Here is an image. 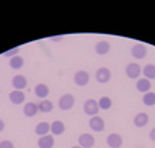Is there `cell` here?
<instances>
[{"mask_svg": "<svg viewBox=\"0 0 155 148\" xmlns=\"http://www.w3.org/2000/svg\"><path fill=\"white\" fill-rule=\"evenodd\" d=\"M50 132V124L48 122H40V123L36 126V135L38 136H45Z\"/></svg>", "mask_w": 155, "mask_h": 148, "instance_id": "d6986e66", "label": "cell"}, {"mask_svg": "<svg viewBox=\"0 0 155 148\" xmlns=\"http://www.w3.org/2000/svg\"><path fill=\"white\" fill-rule=\"evenodd\" d=\"M18 52H19V48H13V49L5 52V56H15V55H19Z\"/></svg>", "mask_w": 155, "mask_h": 148, "instance_id": "484cf974", "label": "cell"}, {"mask_svg": "<svg viewBox=\"0 0 155 148\" xmlns=\"http://www.w3.org/2000/svg\"><path fill=\"white\" fill-rule=\"evenodd\" d=\"M109 49H111V45L108 42H105V40L96 43V46H95V50L97 55H107L108 52H109Z\"/></svg>", "mask_w": 155, "mask_h": 148, "instance_id": "e0dca14e", "label": "cell"}, {"mask_svg": "<svg viewBox=\"0 0 155 148\" xmlns=\"http://www.w3.org/2000/svg\"><path fill=\"white\" fill-rule=\"evenodd\" d=\"M62 37H52V40H55V42H58V40H61Z\"/></svg>", "mask_w": 155, "mask_h": 148, "instance_id": "f1b7e54d", "label": "cell"}, {"mask_svg": "<svg viewBox=\"0 0 155 148\" xmlns=\"http://www.w3.org/2000/svg\"><path fill=\"white\" fill-rule=\"evenodd\" d=\"M0 148H15V147H13V142H12V141H8V139H5V141H2V142H0Z\"/></svg>", "mask_w": 155, "mask_h": 148, "instance_id": "d4e9b609", "label": "cell"}, {"mask_svg": "<svg viewBox=\"0 0 155 148\" xmlns=\"http://www.w3.org/2000/svg\"><path fill=\"white\" fill-rule=\"evenodd\" d=\"M149 122V116L146 114V113H139L137 116H134V119H133V123L136 127H145L146 124Z\"/></svg>", "mask_w": 155, "mask_h": 148, "instance_id": "7c38bea8", "label": "cell"}, {"mask_svg": "<svg viewBox=\"0 0 155 148\" xmlns=\"http://www.w3.org/2000/svg\"><path fill=\"white\" fill-rule=\"evenodd\" d=\"M89 126H90V129L95 130V132H102V130H105V122H104V119L99 117V116L92 117L90 122H89Z\"/></svg>", "mask_w": 155, "mask_h": 148, "instance_id": "52a82bcc", "label": "cell"}, {"mask_svg": "<svg viewBox=\"0 0 155 148\" xmlns=\"http://www.w3.org/2000/svg\"><path fill=\"white\" fill-rule=\"evenodd\" d=\"M78 144L81 148H92L95 145V138L90 133H81L78 138Z\"/></svg>", "mask_w": 155, "mask_h": 148, "instance_id": "ba28073f", "label": "cell"}, {"mask_svg": "<svg viewBox=\"0 0 155 148\" xmlns=\"http://www.w3.org/2000/svg\"><path fill=\"white\" fill-rule=\"evenodd\" d=\"M140 73H142V67L139 64H136V62L127 64V67H126V76L129 79H137L140 76Z\"/></svg>", "mask_w": 155, "mask_h": 148, "instance_id": "7a4b0ae2", "label": "cell"}, {"mask_svg": "<svg viewBox=\"0 0 155 148\" xmlns=\"http://www.w3.org/2000/svg\"><path fill=\"white\" fill-rule=\"evenodd\" d=\"M24 116L27 117H34L37 113H38V104H34V102H28L24 105Z\"/></svg>", "mask_w": 155, "mask_h": 148, "instance_id": "9a60e30c", "label": "cell"}, {"mask_svg": "<svg viewBox=\"0 0 155 148\" xmlns=\"http://www.w3.org/2000/svg\"><path fill=\"white\" fill-rule=\"evenodd\" d=\"M136 89L139 92H143V93L149 92V89H151V80H148V79H139L137 83H136Z\"/></svg>", "mask_w": 155, "mask_h": 148, "instance_id": "ac0fdd59", "label": "cell"}, {"mask_svg": "<svg viewBox=\"0 0 155 148\" xmlns=\"http://www.w3.org/2000/svg\"><path fill=\"white\" fill-rule=\"evenodd\" d=\"M107 144L109 148H120L123 145V138L118 133H111L107 138Z\"/></svg>", "mask_w": 155, "mask_h": 148, "instance_id": "9c48e42d", "label": "cell"}, {"mask_svg": "<svg viewBox=\"0 0 155 148\" xmlns=\"http://www.w3.org/2000/svg\"><path fill=\"white\" fill-rule=\"evenodd\" d=\"M83 110L87 116H93L95 117V116H97V111H99V104H97V101H95V99H87L84 102Z\"/></svg>", "mask_w": 155, "mask_h": 148, "instance_id": "3957f363", "label": "cell"}, {"mask_svg": "<svg viewBox=\"0 0 155 148\" xmlns=\"http://www.w3.org/2000/svg\"><path fill=\"white\" fill-rule=\"evenodd\" d=\"M52 110H53V102H50L49 99H43L38 104V111L41 113H50Z\"/></svg>", "mask_w": 155, "mask_h": 148, "instance_id": "603a6c76", "label": "cell"}, {"mask_svg": "<svg viewBox=\"0 0 155 148\" xmlns=\"http://www.w3.org/2000/svg\"><path fill=\"white\" fill-rule=\"evenodd\" d=\"M71 148H81V147H78V145H75V147H71Z\"/></svg>", "mask_w": 155, "mask_h": 148, "instance_id": "f546056e", "label": "cell"}, {"mask_svg": "<svg viewBox=\"0 0 155 148\" xmlns=\"http://www.w3.org/2000/svg\"><path fill=\"white\" fill-rule=\"evenodd\" d=\"M97 104H99V110H109L112 107V99L109 96H102L97 101Z\"/></svg>", "mask_w": 155, "mask_h": 148, "instance_id": "7402d4cb", "label": "cell"}, {"mask_svg": "<svg viewBox=\"0 0 155 148\" xmlns=\"http://www.w3.org/2000/svg\"><path fill=\"white\" fill-rule=\"evenodd\" d=\"M142 73L145 74V79H148V80H154L155 79V65L154 64H146V65L143 67Z\"/></svg>", "mask_w": 155, "mask_h": 148, "instance_id": "ffe728a7", "label": "cell"}, {"mask_svg": "<svg viewBox=\"0 0 155 148\" xmlns=\"http://www.w3.org/2000/svg\"><path fill=\"white\" fill-rule=\"evenodd\" d=\"M50 132L53 133V136L62 135V133L65 132V124H64V122H61V120H55L53 123L50 124Z\"/></svg>", "mask_w": 155, "mask_h": 148, "instance_id": "4fadbf2b", "label": "cell"}, {"mask_svg": "<svg viewBox=\"0 0 155 148\" xmlns=\"http://www.w3.org/2000/svg\"><path fill=\"white\" fill-rule=\"evenodd\" d=\"M9 64H11V68H13V70H19V68L24 65V58L19 56V55H15V56L11 58Z\"/></svg>", "mask_w": 155, "mask_h": 148, "instance_id": "44dd1931", "label": "cell"}, {"mask_svg": "<svg viewBox=\"0 0 155 148\" xmlns=\"http://www.w3.org/2000/svg\"><path fill=\"white\" fill-rule=\"evenodd\" d=\"M9 99H11V102L15 104V105H19V104H22L25 101V93L24 92H21V90H13L9 93Z\"/></svg>", "mask_w": 155, "mask_h": 148, "instance_id": "5bb4252c", "label": "cell"}, {"mask_svg": "<svg viewBox=\"0 0 155 148\" xmlns=\"http://www.w3.org/2000/svg\"><path fill=\"white\" fill-rule=\"evenodd\" d=\"M149 139H152V141H155V127L149 132Z\"/></svg>", "mask_w": 155, "mask_h": 148, "instance_id": "4316f807", "label": "cell"}, {"mask_svg": "<svg viewBox=\"0 0 155 148\" xmlns=\"http://www.w3.org/2000/svg\"><path fill=\"white\" fill-rule=\"evenodd\" d=\"M143 104L151 107V105H155V93L154 92H146L143 95Z\"/></svg>", "mask_w": 155, "mask_h": 148, "instance_id": "cb8c5ba5", "label": "cell"}, {"mask_svg": "<svg viewBox=\"0 0 155 148\" xmlns=\"http://www.w3.org/2000/svg\"><path fill=\"white\" fill-rule=\"evenodd\" d=\"M34 93H36L38 98L41 99H46L49 95V87L48 85H45V83H38L36 87H34Z\"/></svg>", "mask_w": 155, "mask_h": 148, "instance_id": "2e32d148", "label": "cell"}, {"mask_svg": "<svg viewBox=\"0 0 155 148\" xmlns=\"http://www.w3.org/2000/svg\"><path fill=\"white\" fill-rule=\"evenodd\" d=\"M12 85L15 87V90H22L24 87H27V77L22 74H18L12 79Z\"/></svg>", "mask_w": 155, "mask_h": 148, "instance_id": "8fae6325", "label": "cell"}, {"mask_svg": "<svg viewBox=\"0 0 155 148\" xmlns=\"http://www.w3.org/2000/svg\"><path fill=\"white\" fill-rule=\"evenodd\" d=\"M96 80H97L99 83H102V85L108 83V82L111 80V71L108 70L107 67L97 68V71H96Z\"/></svg>", "mask_w": 155, "mask_h": 148, "instance_id": "5b68a950", "label": "cell"}, {"mask_svg": "<svg viewBox=\"0 0 155 148\" xmlns=\"http://www.w3.org/2000/svg\"><path fill=\"white\" fill-rule=\"evenodd\" d=\"M74 102H75V99H74V96L71 93H65V95H62L59 98L58 104H59V108L62 111H68L74 107Z\"/></svg>", "mask_w": 155, "mask_h": 148, "instance_id": "6da1fadb", "label": "cell"}, {"mask_svg": "<svg viewBox=\"0 0 155 148\" xmlns=\"http://www.w3.org/2000/svg\"><path fill=\"white\" fill-rule=\"evenodd\" d=\"M3 129H5V122H3V120L0 119V132H2Z\"/></svg>", "mask_w": 155, "mask_h": 148, "instance_id": "83f0119b", "label": "cell"}, {"mask_svg": "<svg viewBox=\"0 0 155 148\" xmlns=\"http://www.w3.org/2000/svg\"><path fill=\"white\" fill-rule=\"evenodd\" d=\"M37 145H38V148H53L55 147V136L52 135L40 136Z\"/></svg>", "mask_w": 155, "mask_h": 148, "instance_id": "30bf717a", "label": "cell"}, {"mask_svg": "<svg viewBox=\"0 0 155 148\" xmlns=\"http://www.w3.org/2000/svg\"><path fill=\"white\" fill-rule=\"evenodd\" d=\"M146 53H148V49L142 43H137V45H134L131 48V56L136 58V59H143L146 56Z\"/></svg>", "mask_w": 155, "mask_h": 148, "instance_id": "8992f818", "label": "cell"}, {"mask_svg": "<svg viewBox=\"0 0 155 148\" xmlns=\"http://www.w3.org/2000/svg\"><path fill=\"white\" fill-rule=\"evenodd\" d=\"M89 80H90V76L84 70H78L77 73L74 74V83L77 86H86L89 83Z\"/></svg>", "mask_w": 155, "mask_h": 148, "instance_id": "277c9868", "label": "cell"}]
</instances>
